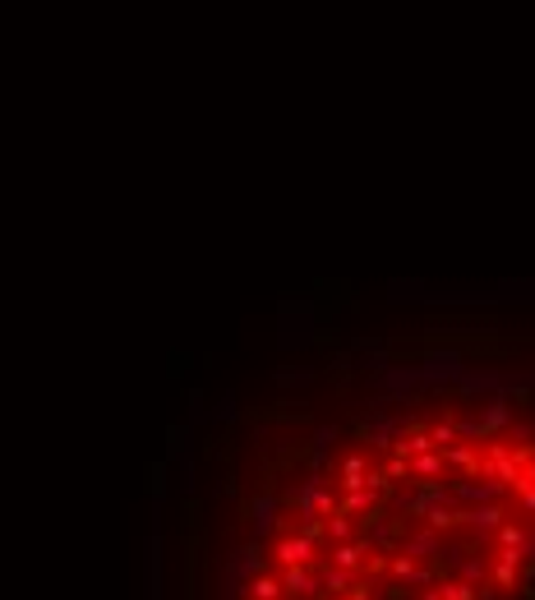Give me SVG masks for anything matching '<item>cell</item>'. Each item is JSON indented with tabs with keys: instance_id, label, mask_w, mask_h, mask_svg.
<instances>
[{
	"instance_id": "obj_1",
	"label": "cell",
	"mask_w": 535,
	"mask_h": 600,
	"mask_svg": "<svg viewBox=\"0 0 535 600\" xmlns=\"http://www.w3.org/2000/svg\"><path fill=\"white\" fill-rule=\"evenodd\" d=\"M319 559V541H310V536L295 527V531H282L273 541V563L277 568H300V563H314Z\"/></svg>"
},
{
	"instance_id": "obj_2",
	"label": "cell",
	"mask_w": 535,
	"mask_h": 600,
	"mask_svg": "<svg viewBox=\"0 0 535 600\" xmlns=\"http://www.w3.org/2000/svg\"><path fill=\"white\" fill-rule=\"evenodd\" d=\"M277 577H282V596H300V600H310L314 591H319L314 563H300V568H282Z\"/></svg>"
},
{
	"instance_id": "obj_3",
	"label": "cell",
	"mask_w": 535,
	"mask_h": 600,
	"mask_svg": "<svg viewBox=\"0 0 535 600\" xmlns=\"http://www.w3.org/2000/svg\"><path fill=\"white\" fill-rule=\"evenodd\" d=\"M332 563H337V568H346V572H360L365 563H370V541H337Z\"/></svg>"
},
{
	"instance_id": "obj_4",
	"label": "cell",
	"mask_w": 535,
	"mask_h": 600,
	"mask_svg": "<svg viewBox=\"0 0 535 600\" xmlns=\"http://www.w3.org/2000/svg\"><path fill=\"white\" fill-rule=\"evenodd\" d=\"M461 522H466L471 531H480V536H485L489 527H503V503H498V499H489V503H480V508H466V512H461Z\"/></svg>"
},
{
	"instance_id": "obj_5",
	"label": "cell",
	"mask_w": 535,
	"mask_h": 600,
	"mask_svg": "<svg viewBox=\"0 0 535 600\" xmlns=\"http://www.w3.org/2000/svg\"><path fill=\"white\" fill-rule=\"evenodd\" d=\"M360 485H370V471H365L360 457H346L341 462V490H360Z\"/></svg>"
},
{
	"instance_id": "obj_6",
	"label": "cell",
	"mask_w": 535,
	"mask_h": 600,
	"mask_svg": "<svg viewBox=\"0 0 535 600\" xmlns=\"http://www.w3.org/2000/svg\"><path fill=\"white\" fill-rule=\"evenodd\" d=\"M406 554H411V559H434V554H438V531H429V527H425L416 541H406Z\"/></svg>"
},
{
	"instance_id": "obj_7",
	"label": "cell",
	"mask_w": 535,
	"mask_h": 600,
	"mask_svg": "<svg viewBox=\"0 0 535 600\" xmlns=\"http://www.w3.org/2000/svg\"><path fill=\"white\" fill-rule=\"evenodd\" d=\"M249 591H254V600H282V577L277 572H263V577L249 582Z\"/></svg>"
},
{
	"instance_id": "obj_8",
	"label": "cell",
	"mask_w": 535,
	"mask_h": 600,
	"mask_svg": "<svg viewBox=\"0 0 535 600\" xmlns=\"http://www.w3.org/2000/svg\"><path fill=\"white\" fill-rule=\"evenodd\" d=\"M323 536H332V541H351V536H355V522H351L346 512H328V522H323Z\"/></svg>"
},
{
	"instance_id": "obj_9",
	"label": "cell",
	"mask_w": 535,
	"mask_h": 600,
	"mask_svg": "<svg viewBox=\"0 0 535 600\" xmlns=\"http://www.w3.org/2000/svg\"><path fill=\"white\" fill-rule=\"evenodd\" d=\"M323 582H328L332 596H346V591L355 587V572H346V568H337V563H332V568H323Z\"/></svg>"
},
{
	"instance_id": "obj_10",
	"label": "cell",
	"mask_w": 535,
	"mask_h": 600,
	"mask_svg": "<svg viewBox=\"0 0 535 600\" xmlns=\"http://www.w3.org/2000/svg\"><path fill=\"white\" fill-rule=\"evenodd\" d=\"M438 591H443V600H476L480 596V587H476V582H466V577L448 582V587H438Z\"/></svg>"
},
{
	"instance_id": "obj_11",
	"label": "cell",
	"mask_w": 535,
	"mask_h": 600,
	"mask_svg": "<svg viewBox=\"0 0 535 600\" xmlns=\"http://www.w3.org/2000/svg\"><path fill=\"white\" fill-rule=\"evenodd\" d=\"M411 476H443V462H438L434 453H420L416 462H411Z\"/></svg>"
},
{
	"instance_id": "obj_12",
	"label": "cell",
	"mask_w": 535,
	"mask_h": 600,
	"mask_svg": "<svg viewBox=\"0 0 535 600\" xmlns=\"http://www.w3.org/2000/svg\"><path fill=\"white\" fill-rule=\"evenodd\" d=\"M346 600H374V587H360V582H355V587L346 591Z\"/></svg>"
},
{
	"instance_id": "obj_13",
	"label": "cell",
	"mask_w": 535,
	"mask_h": 600,
	"mask_svg": "<svg viewBox=\"0 0 535 600\" xmlns=\"http://www.w3.org/2000/svg\"><path fill=\"white\" fill-rule=\"evenodd\" d=\"M476 600H503V596H494L489 587H480V596H476Z\"/></svg>"
}]
</instances>
